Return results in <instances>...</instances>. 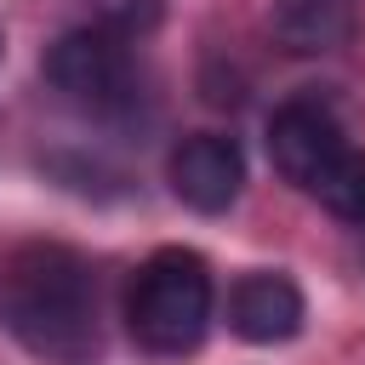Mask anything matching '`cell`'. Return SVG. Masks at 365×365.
<instances>
[{
	"mask_svg": "<svg viewBox=\"0 0 365 365\" xmlns=\"http://www.w3.org/2000/svg\"><path fill=\"white\" fill-rule=\"evenodd\" d=\"M6 331L46 365H97V285L80 251L68 245H23L6 262L0 285Z\"/></svg>",
	"mask_w": 365,
	"mask_h": 365,
	"instance_id": "obj_1",
	"label": "cell"
},
{
	"mask_svg": "<svg viewBox=\"0 0 365 365\" xmlns=\"http://www.w3.org/2000/svg\"><path fill=\"white\" fill-rule=\"evenodd\" d=\"M211 268L200 251L188 245H160L137 279H131V302H125V319H131V336L148 348V354H165V359H182L205 342L211 331Z\"/></svg>",
	"mask_w": 365,
	"mask_h": 365,
	"instance_id": "obj_2",
	"label": "cell"
},
{
	"mask_svg": "<svg viewBox=\"0 0 365 365\" xmlns=\"http://www.w3.org/2000/svg\"><path fill=\"white\" fill-rule=\"evenodd\" d=\"M46 86L97 114V120H125L137 108V63H131V46L108 29H68L57 34V46L46 51Z\"/></svg>",
	"mask_w": 365,
	"mask_h": 365,
	"instance_id": "obj_3",
	"label": "cell"
},
{
	"mask_svg": "<svg viewBox=\"0 0 365 365\" xmlns=\"http://www.w3.org/2000/svg\"><path fill=\"white\" fill-rule=\"evenodd\" d=\"M165 177H171V194H177L182 205L217 217V211H228V205L240 200V188H245V154H240V143L222 137V131H194V137H182V143L171 148Z\"/></svg>",
	"mask_w": 365,
	"mask_h": 365,
	"instance_id": "obj_4",
	"label": "cell"
},
{
	"mask_svg": "<svg viewBox=\"0 0 365 365\" xmlns=\"http://www.w3.org/2000/svg\"><path fill=\"white\" fill-rule=\"evenodd\" d=\"M342 148H348L342 125H336L325 108H314V103H285V108H274V120H268V160H274V171H279L285 182H297L302 194L342 160Z\"/></svg>",
	"mask_w": 365,
	"mask_h": 365,
	"instance_id": "obj_5",
	"label": "cell"
},
{
	"mask_svg": "<svg viewBox=\"0 0 365 365\" xmlns=\"http://www.w3.org/2000/svg\"><path fill=\"white\" fill-rule=\"evenodd\" d=\"M302 319H308V302H302L297 279H285L274 268H251L228 291V325L240 342H257V348L291 342L302 331Z\"/></svg>",
	"mask_w": 365,
	"mask_h": 365,
	"instance_id": "obj_6",
	"label": "cell"
},
{
	"mask_svg": "<svg viewBox=\"0 0 365 365\" xmlns=\"http://www.w3.org/2000/svg\"><path fill=\"white\" fill-rule=\"evenodd\" d=\"M268 29L285 51H302V57L336 51L354 34V6L348 0H274Z\"/></svg>",
	"mask_w": 365,
	"mask_h": 365,
	"instance_id": "obj_7",
	"label": "cell"
},
{
	"mask_svg": "<svg viewBox=\"0 0 365 365\" xmlns=\"http://www.w3.org/2000/svg\"><path fill=\"white\" fill-rule=\"evenodd\" d=\"M308 194H314L331 217H342V222H365V154L348 143V148H342V160H336V165H331Z\"/></svg>",
	"mask_w": 365,
	"mask_h": 365,
	"instance_id": "obj_8",
	"label": "cell"
},
{
	"mask_svg": "<svg viewBox=\"0 0 365 365\" xmlns=\"http://www.w3.org/2000/svg\"><path fill=\"white\" fill-rule=\"evenodd\" d=\"M97 29L120 34V40H137V34H154L160 17H165V0H86Z\"/></svg>",
	"mask_w": 365,
	"mask_h": 365,
	"instance_id": "obj_9",
	"label": "cell"
},
{
	"mask_svg": "<svg viewBox=\"0 0 365 365\" xmlns=\"http://www.w3.org/2000/svg\"><path fill=\"white\" fill-rule=\"evenodd\" d=\"M0 46H6V40H0Z\"/></svg>",
	"mask_w": 365,
	"mask_h": 365,
	"instance_id": "obj_10",
	"label": "cell"
}]
</instances>
